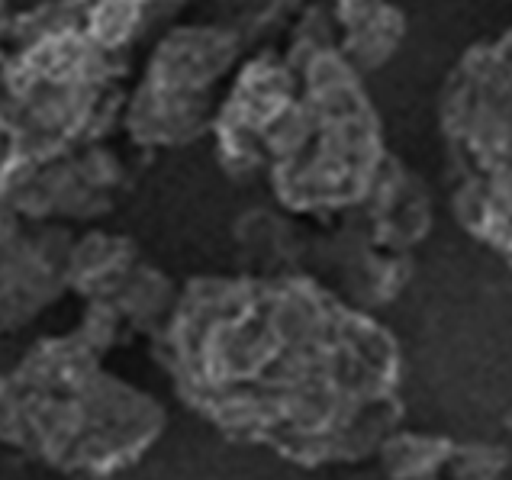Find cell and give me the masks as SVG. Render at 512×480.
Masks as SVG:
<instances>
[{
    "instance_id": "5",
    "label": "cell",
    "mask_w": 512,
    "mask_h": 480,
    "mask_svg": "<svg viewBox=\"0 0 512 480\" xmlns=\"http://www.w3.org/2000/svg\"><path fill=\"white\" fill-rule=\"evenodd\" d=\"M0 65V174L107 142L123 126L133 55L42 7L10 29Z\"/></svg>"
},
{
    "instance_id": "11",
    "label": "cell",
    "mask_w": 512,
    "mask_h": 480,
    "mask_svg": "<svg viewBox=\"0 0 512 480\" xmlns=\"http://www.w3.org/2000/svg\"><path fill=\"white\" fill-rule=\"evenodd\" d=\"M509 448L496 442H461L445 432L393 429L377 452L358 464L351 480H503Z\"/></svg>"
},
{
    "instance_id": "14",
    "label": "cell",
    "mask_w": 512,
    "mask_h": 480,
    "mask_svg": "<svg viewBox=\"0 0 512 480\" xmlns=\"http://www.w3.org/2000/svg\"><path fill=\"white\" fill-rule=\"evenodd\" d=\"M503 429H506V432L512 435V406H509V410L503 413Z\"/></svg>"
},
{
    "instance_id": "10",
    "label": "cell",
    "mask_w": 512,
    "mask_h": 480,
    "mask_svg": "<svg viewBox=\"0 0 512 480\" xmlns=\"http://www.w3.org/2000/svg\"><path fill=\"white\" fill-rule=\"evenodd\" d=\"M78 232L0 210V336L39 323L68 294V261Z\"/></svg>"
},
{
    "instance_id": "8",
    "label": "cell",
    "mask_w": 512,
    "mask_h": 480,
    "mask_svg": "<svg viewBox=\"0 0 512 480\" xmlns=\"http://www.w3.org/2000/svg\"><path fill=\"white\" fill-rule=\"evenodd\" d=\"M68 294L81 300L75 336L100 355L133 342L149 348L178 307L181 281L152 265L139 242L120 232H78L68 261Z\"/></svg>"
},
{
    "instance_id": "7",
    "label": "cell",
    "mask_w": 512,
    "mask_h": 480,
    "mask_svg": "<svg viewBox=\"0 0 512 480\" xmlns=\"http://www.w3.org/2000/svg\"><path fill=\"white\" fill-rule=\"evenodd\" d=\"M239 52L242 36L226 26H178L158 39L123 113L133 149H184L213 133Z\"/></svg>"
},
{
    "instance_id": "3",
    "label": "cell",
    "mask_w": 512,
    "mask_h": 480,
    "mask_svg": "<svg viewBox=\"0 0 512 480\" xmlns=\"http://www.w3.org/2000/svg\"><path fill=\"white\" fill-rule=\"evenodd\" d=\"M165 429V406L71 329L0 368V480H116Z\"/></svg>"
},
{
    "instance_id": "6",
    "label": "cell",
    "mask_w": 512,
    "mask_h": 480,
    "mask_svg": "<svg viewBox=\"0 0 512 480\" xmlns=\"http://www.w3.org/2000/svg\"><path fill=\"white\" fill-rule=\"evenodd\" d=\"M448 200L464 232L512 268V39L480 46L442 94Z\"/></svg>"
},
{
    "instance_id": "9",
    "label": "cell",
    "mask_w": 512,
    "mask_h": 480,
    "mask_svg": "<svg viewBox=\"0 0 512 480\" xmlns=\"http://www.w3.org/2000/svg\"><path fill=\"white\" fill-rule=\"evenodd\" d=\"M133 181V158L97 142L0 174V210L75 229L110 216L133 191Z\"/></svg>"
},
{
    "instance_id": "4",
    "label": "cell",
    "mask_w": 512,
    "mask_h": 480,
    "mask_svg": "<svg viewBox=\"0 0 512 480\" xmlns=\"http://www.w3.org/2000/svg\"><path fill=\"white\" fill-rule=\"evenodd\" d=\"M432 232V200L416 171L390 158L368 200L335 216L245 210L232 226L239 271L297 274L351 307L377 313L413 281V255Z\"/></svg>"
},
{
    "instance_id": "12",
    "label": "cell",
    "mask_w": 512,
    "mask_h": 480,
    "mask_svg": "<svg viewBox=\"0 0 512 480\" xmlns=\"http://www.w3.org/2000/svg\"><path fill=\"white\" fill-rule=\"evenodd\" d=\"M339 23L345 26L339 52L355 71L384 62L403 33L400 13L384 0H339Z\"/></svg>"
},
{
    "instance_id": "15",
    "label": "cell",
    "mask_w": 512,
    "mask_h": 480,
    "mask_svg": "<svg viewBox=\"0 0 512 480\" xmlns=\"http://www.w3.org/2000/svg\"><path fill=\"white\" fill-rule=\"evenodd\" d=\"M509 39H512V33H509Z\"/></svg>"
},
{
    "instance_id": "13",
    "label": "cell",
    "mask_w": 512,
    "mask_h": 480,
    "mask_svg": "<svg viewBox=\"0 0 512 480\" xmlns=\"http://www.w3.org/2000/svg\"><path fill=\"white\" fill-rule=\"evenodd\" d=\"M10 29H13V20H10V13H7V0H0V65H4V58H7Z\"/></svg>"
},
{
    "instance_id": "2",
    "label": "cell",
    "mask_w": 512,
    "mask_h": 480,
    "mask_svg": "<svg viewBox=\"0 0 512 480\" xmlns=\"http://www.w3.org/2000/svg\"><path fill=\"white\" fill-rule=\"evenodd\" d=\"M306 17L287 55L236 71L213 139L229 178L265 181L277 210L335 216L368 200L393 155L332 29L319 10Z\"/></svg>"
},
{
    "instance_id": "1",
    "label": "cell",
    "mask_w": 512,
    "mask_h": 480,
    "mask_svg": "<svg viewBox=\"0 0 512 480\" xmlns=\"http://www.w3.org/2000/svg\"><path fill=\"white\" fill-rule=\"evenodd\" d=\"M223 439L297 468H358L403 426V345L377 313L297 274H200L152 345Z\"/></svg>"
}]
</instances>
